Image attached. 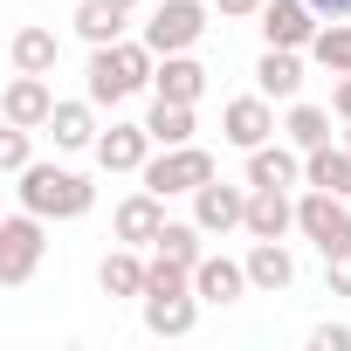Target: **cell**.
<instances>
[{
	"label": "cell",
	"instance_id": "1",
	"mask_svg": "<svg viewBox=\"0 0 351 351\" xmlns=\"http://www.w3.org/2000/svg\"><path fill=\"white\" fill-rule=\"evenodd\" d=\"M152 76H158V49L138 35H124V42H104V49H90V69H83V97L97 104V110H117L124 97H138V90H152Z\"/></svg>",
	"mask_w": 351,
	"mask_h": 351
},
{
	"label": "cell",
	"instance_id": "2",
	"mask_svg": "<svg viewBox=\"0 0 351 351\" xmlns=\"http://www.w3.org/2000/svg\"><path fill=\"white\" fill-rule=\"evenodd\" d=\"M14 200L28 207V214H42V221H83L90 207H97V186L83 180V172H69V165H28V172H14Z\"/></svg>",
	"mask_w": 351,
	"mask_h": 351
},
{
	"label": "cell",
	"instance_id": "3",
	"mask_svg": "<svg viewBox=\"0 0 351 351\" xmlns=\"http://www.w3.org/2000/svg\"><path fill=\"white\" fill-rule=\"evenodd\" d=\"M42 255H49V221L42 214H8L0 221V289H21L35 269H42Z\"/></svg>",
	"mask_w": 351,
	"mask_h": 351
},
{
	"label": "cell",
	"instance_id": "4",
	"mask_svg": "<svg viewBox=\"0 0 351 351\" xmlns=\"http://www.w3.org/2000/svg\"><path fill=\"white\" fill-rule=\"evenodd\" d=\"M296 234H303L317 255L351 248V200H344V193H324V186H303V193H296Z\"/></svg>",
	"mask_w": 351,
	"mask_h": 351
},
{
	"label": "cell",
	"instance_id": "5",
	"mask_svg": "<svg viewBox=\"0 0 351 351\" xmlns=\"http://www.w3.org/2000/svg\"><path fill=\"white\" fill-rule=\"evenodd\" d=\"M138 180L152 186V193H200L207 180H214V152L207 145H158L152 158H145V172H138Z\"/></svg>",
	"mask_w": 351,
	"mask_h": 351
},
{
	"label": "cell",
	"instance_id": "6",
	"mask_svg": "<svg viewBox=\"0 0 351 351\" xmlns=\"http://www.w3.org/2000/svg\"><path fill=\"white\" fill-rule=\"evenodd\" d=\"M207 14H214V0H158L152 21H145V42L158 56H180V49H193L207 35Z\"/></svg>",
	"mask_w": 351,
	"mask_h": 351
},
{
	"label": "cell",
	"instance_id": "7",
	"mask_svg": "<svg viewBox=\"0 0 351 351\" xmlns=\"http://www.w3.org/2000/svg\"><path fill=\"white\" fill-rule=\"evenodd\" d=\"M221 138H228L234 152H255V145H269V138H276V97H262V90H248V97H228V104H221Z\"/></svg>",
	"mask_w": 351,
	"mask_h": 351
},
{
	"label": "cell",
	"instance_id": "8",
	"mask_svg": "<svg viewBox=\"0 0 351 351\" xmlns=\"http://www.w3.org/2000/svg\"><path fill=\"white\" fill-rule=\"evenodd\" d=\"M255 21H262V42L269 49H310L317 28H324V14L310 8V0H269Z\"/></svg>",
	"mask_w": 351,
	"mask_h": 351
},
{
	"label": "cell",
	"instance_id": "9",
	"mask_svg": "<svg viewBox=\"0 0 351 351\" xmlns=\"http://www.w3.org/2000/svg\"><path fill=\"white\" fill-rule=\"evenodd\" d=\"M56 104H62V97L49 90V76H28V69H14L8 97H0V117H8V124H21V131H49Z\"/></svg>",
	"mask_w": 351,
	"mask_h": 351
},
{
	"label": "cell",
	"instance_id": "10",
	"mask_svg": "<svg viewBox=\"0 0 351 351\" xmlns=\"http://www.w3.org/2000/svg\"><path fill=\"white\" fill-rule=\"evenodd\" d=\"M193 221L207 228V234H234V228H248V180L241 186H228L221 172L193 193Z\"/></svg>",
	"mask_w": 351,
	"mask_h": 351
},
{
	"label": "cell",
	"instance_id": "11",
	"mask_svg": "<svg viewBox=\"0 0 351 351\" xmlns=\"http://www.w3.org/2000/svg\"><path fill=\"white\" fill-rule=\"evenodd\" d=\"M145 330L152 337H193L200 324V289H145Z\"/></svg>",
	"mask_w": 351,
	"mask_h": 351
},
{
	"label": "cell",
	"instance_id": "12",
	"mask_svg": "<svg viewBox=\"0 0 351 351\" xmlns=\"http://www.w3.org/2000/svg\"><path fill=\"white\" fill-rule=\"evenodd\" d=\"M110 228H117V241H131V248H152V241L165 234V193H152V186L124 193V200H117V214H110Z\"/></svg>",
	"mask_w": 351,
	"mask_h": 351
},
{
	"label": "cell",
	"instance_id": "13",
	"mask_svg": "<svg viewBox=\"0 0 351 351\" xmlns=\"http://www.w3.org/2000/svg\"><path fill=\"white\" fill-rule=\"evenodd\" d=\"M248 234L255 241L296 234V186H248Z\"/></svg>",
	"mask_w": 351,
	"mask_h": 351
},
{
	"label": "cell",
	"instance_id": "14",
	"mask_svg": "<svg viewBox=\"0 0 351 351\" xmlns=\"http://www.w3.org/2000/svg\"><path fill=\"white\" fill-rule=\"evenodd\" d=\"M152 152H158V138H152L145 124H117V117H110V131L97 138V165H104V172H145Z\"/></svg>",
	"mask_w": 351,
	"mask_h": 351
},
{
	"label": "cell",
	"instance_id": "15",
	"mask_svg": "<svg viewBox=\"0 0 351 351\" xmlns=\"http://www.w3.org/2000/svg\"><path fill=\"white\" fill-rule=\"evenodd\" d=\"M193 289H200V303L228 310V303H241L255 282H248V262H234V255H200V269H193Z\"/></svg>",
	"mask_w": 351,
	"mask_h": 351
},
{
	"label": "cell",
	"instance_id": "16",
	"mask_svg": "<svg viewBox=\"0 0 351 351\" xmlns=\"http://www.w3.org/2000/svg\"><path fill=\"white\" fill-rule=\"evenodd\" d=\"M49 138H56V152H97V138H104L97 104L90 97H62L56 117H49Z\"/></svg>",
	"mask_w": 351,
	"mask_h": 351
},
{
	"label": "cell",
	"instance_id": "17",
	"mask_svg": "<svg viewBox=\"0 0 351 351\" xmlns=\"http://www.w3.org/2000/svg\"><path fill=\"white\" fill-rule=\"evenodd\" d=\"M152 97H172V104H200V97H207V62H200L193 49H180V56H158Z\"/></svg>",
	"mask_w": 351,
	"mask_h": 351
},
{
	"label": "cell",
	"instance_id": "18",
	"mask_svg": "<svg viewBox=\"0 0 351 351\" xmlns=\"http://www.w3.org/2000/svg\"><path fill=\"white\" fill-rule=\"evenodd\" d=\"M303 56H310V49H262L255 90L276 97V104H296V97H303Z\"/></svg>",
	"mask_w": 351,
	"mask_h": 351
},
{
	"label": "cell",
	"instance_id": "19",
	"mask_svg": "<svg viewBox=\"0 0 351 351\" xmlns=\"http://www.w3.org/2000/svg\"><path fill=\"white\" fill-rule=\"evenodd\" d=\"M241 180H248V186H303V152L269 138V145H255V152H248Z\"/></svg>",
	"mask_w": 351,
	"mask_h": 351
},
{
	"label": "cell",
	"instance_id": "20",
	"mask_svg": "<svg viewBox=\"0 0 351 351\" xmlns=\"http://www.w3.org/2000/svg\"><path fill=\"white\" fill-rule=\"evenodd\" d=\"M56 56H62V42H56V28H42V21L14 28V42H8V62L28 69V76H56Z\"/></svg>",
	"mask_w": 351,
	"mask_h": 351
},
{
	"label": "cell",
	"instance_id": "21",
	"mask_svg": "<svg viewBox=\"0 0 351 351\" xmlns=\"http://www.w3.org/2000/svg\"><path fill=\"white\" fill-rule=\"evenodd\" d=\"M145 282H152V262H138L131 241L97 262V289H104V296H145Z\"/></svg>",
	"mask_w": 351,
	"mask_h": 351
},
{
	"label": "cell",
	"instance_id": "22",
	"mask_svg": "<svg viewBox=\"0 0 351 351\" xmlns=\"http://www.w3.org/2000/svg\"><path fill=\"white\" fill-rule=\"evenodd\" d=\"M241 262H248V282H255L262 296H276V289H289V282H296V255H289L282 241H255Z\"/></svg>",
	"mask_w": 351,
	"mask_h": 351
},
{
	"label": "cell",
	"instance_id": "23",
	"mask_svg": "<svg viewBox=\"0 0 351 351\" xmlns=\"http://www.w3.org/2000/svg\"><path fill=\"white\" fill-rule=\"evenodd\" d=\"M303 186H324V193H344V200H351V145H317V152H303Z\"/></svg>",
	"mask_w": 351,
	"mask_h": 351
},
{
	"label": "cell",
	"instance_id": "24",
	"mask_svg": "<svg viewBox=\"0 0 351 351\" xmlns=\"http://www.w3.org/2000/svg\"><path fill=\"white\" fill-rule=\"evenodd\" d=\"M76 35L90 42V49H104V42H124V21H131V8H117V0H76Z\"/></svg>",
	"mask_w": 351,
	"mask_h": 351
},
{
	"label": "cell",
	"instance_id": "25",
	"mask_svg": "<svg viewBox=\"0 0 351 351\" xmlns=\"http://www.w3.org/2000/svg\"><path fill=\"white\" fill-rule=\"evenodd\" d=\"M330 117L337 110H324V104H289V117H282V138L296 145V152H317V145H330Z\"/></svg>",
	"mask_w": 351,
	"mask_h": 351
},
{
	"label": "cell",
	"instance_id": "26",
	"mask_svg": "<svg viewBox=\"0 0 351 351\" xmlns=\"http://www.w3.org/2000/svg\"><path fill=\"white\" fill-rule=\"evenodd\" d=\"M152 255L180 262V269H200V255H207V228H200V221H165V234L152 241Z\"/></svg>",
	"mask_w": 351,
	"mask_h": 351
},
{
	"label": "cell",
	"instance_id": "27",
	"mask_svg": "<svg viewBox=\"0 0 351 351\" xmlns=\"http://www.w3.org/2000/svg\"><path fill=\"white\" fill-rule=\"evenodd\" d=\"M145 131H152L158 145H193V104L152 97V110H145Z\"/></svg>",
	"mask_w": 351,
	"mask_h": 351
},
{
	"label": "cell",
	"instance_id": "28",
	"mask_svg": "<svg viewBox=\"0 0 351 351\" xmlns=\"http://www.w3.org/2000/svg\"><path fill=\"white\" fill-rule=\"evenodd\" d=\"M310 62L330 69V76H351V21H324L317 42H310Z\"/></svg>",
	"mask_w": 351,
	"mask_h": 351
},
{
	"label": "cell",
	"instance_id": "29",
	"mask_svg": "<svg viewBox=\"0 0 351 351\" xmlns=\"http://www.w3.org/2000/svg\"><path fill=\"white\" fill-rule=\"evenodd\" d=\"M28 165H35V131L8 124L0 131V172H28Z\"/></svg>",
	"mask_w": 351,
	"mask_h": 351
},
{
	"label": "cell",
	"instance_id": "30",
	"mask_svg": "<svg viewBox=\"0 0 351 351\" xmlns=\"http://www.w3.org/2000/svg\"><path fill=\"white\" fill-rule=\"evenodd\" d=\"M324 296H351V248L324 255Z\"/></svg>",
	"mask_w": 351,
	"mask_h": 351
},
{
	"label": "cell",
	"instance_id": "31",
	"mask_svg": "<svg viewBox=\"0 0 351 351\" xmlns=\"http://www.w3.org/2000/svg\"><path fill=\"white\" fill-rule=\"evenodd\" d=\"M310 351H351V324H317L310 330Z\"/></svg>",
	"mask_w": 351,
	"mask_h": 351
},
{
	"label": "cell",
	"instance_id": "32",
	"mask_svg": "<svg viewBox=\"0 0 351 351\" xmlns=\"http://www.w3.org/2000/svg\"><path fill=\"white\" fill-rule=\"evenodd\" d=\"M262 8H269V0H214V14H221V21H255Z\"/></svg>",
	"mask_w": 351,
	"mask_h": 351
},
{
	"label": "cell",
	"instance_id": "33",
	"mask_svg": "<svg viewBox=\"0 0 351 351\" xmlns=\"http://www.w3.org/2000/svg\"><path fill=\"white\" fill-rule=\"evenodd\" d=\"M330 110L351 124V76H337V90H330Z\"/></svg>",
	"mask_w": 351,
	"mask_h": 351
},
{
	"label": "cell",
	"instance_id": "34",
	"mask_svg": "<svg viewBox=\"0 0 351 351\" xmlns=\"http://www.w3.org/2000/svg\"><path fill=\"white\" fill-rule=\"evenodd\" d=\"M310 8H317L324 21H351V0H310Z\"/></svg>",
	"mask_w": 351,
	"mask_h": 351
},
{
	"label": "cell",
	"instance_id": "35",
	"mask_svg": "<svg viewBox=\"0 0 351 351\" xmlns=\"http://www.w3.org/2000/svg\"><path fill=\"white\" fill-rule=\"evenodd\" d=\"M117 8H145V0H117Z\"/></svg>",
	"mask_w": 351,
	"mask_h": 351
},
{
	"label": "cell",
	"instance_id": "36",
	"mask_svg": "<svg viewBox=\"0 0 351 351\" xmlns=\"http://www.w3.org/2000/svg\"><path fill=\"white\" fill-rule=\"evenodd\" d=\"M344 145H351V124H344Z\"/></svg>",
	"mask_w": 351,
	"mask_h": 351
}]
</instances>
